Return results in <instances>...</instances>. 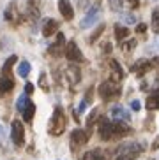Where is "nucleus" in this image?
<instances>
[{"label": "nucleus", "instance_id": "nucleus-22", "mask_svg": "<svg viewBox=\"0 0 159 160\" xmlns=\"http://www.w3.org/2000/svg\"><path fill=\"white\" fill-rule=\"evenodd\" d=\"M67 79L74 85V83H78L80 81V71H78V67H69L67 69Z\"/></svg>", "mask_w": 159, "mask_h": 160}, {"label": "nucleus", "instance_id": "nucleus-26", "mask_svg": "<svg viewBox=\"0 0 159 160\" xmlns=\"http://www.w3.org/2000/svg\"><path fill=\"white\" fill-rule=\"evenodd\" d=\"M39 85H41V88L44 90V92H50V85H48V78L44 72H41V76H39Z\"/></svg>", "mask_w": 159, "mask_h": 160}, {"label": "nucleus", "instance_id": "nucleus-9", "mask_svg": "<svg viewBox=\"0 0 159 160\" xmlns=\"http://www.w3.org/2000/svg\"><path fill=\"white\" fill-rule=\"evenodd\" d=\"M64 49H66V37H64V33H57V41L50 46V55H53V57H60L62 53H64Z\"/></svg>", "mask_w": 159, "mask_h": 160}, {"label": "nucleus", "instance_id": "nucleus-8", "mask_svg": "<svg viewBox=\"0 0 159 160\" xmlns=\"http://www.w3.org/2000/svg\"><path fill=\"white\" fill-rule=\"evenodd\" d=\"M99 136L103 141H110L113 139V122H110L108 118H103L99 123Z\"/></svg>", "mask_w": 159, "mask_h": 160}, {"label": "nucleus", "instance_id": "nucleus-24", "mask_svg": "<svg viewBox=\"0 0 159 160\" xmlns=\"http://www.w3.org/2000/svg\"><path fill=\"white\" fill-rule=\"evenodd\" d=\"M152 30L156 33H159V11L152 12Z\"/></svg>", "mask_w": 159, "mask_h": 160}, {"label": "nucleus", "instance_id": "nucleus-1", "mask_svg": "<svg viewBox=\"0 0 159 160\" xmlns=\"http://www.w3.org/2000/svg\"><path fill=\"white\" fill-rule=\"evenodd\" d=\"M141 151H143V148H141L140 142H124V144H120L117 148L115 158L117 160H134L141 155Z\"/></svg>", "mask_w": 159, "mask_h": 160}, {"label": "nucleus", "instance_id": "nucleus-13", "mask_svg": "<svg viewBox=\"0 0 159 160\" xmlns=\"http://www.w3.org/2000/svg\"><path fill=\"white\" fill-rule=\"evenodd\" d=\"M27 11L30 18L37 19L41 16V0H27Z\"/></svg>", "mask_w": 159, "mask_h": 160}, {"label": "nucleus", "instance_id": "nucleus-28", "mask_svg": "<svg viewBox=\"0 0 159 160\" xmlns=\"http://www.w3.org/2000/svg\"><path fill=\"white\" fill-rule=\"evenodd\" d=\"M134 46H136V41H134V39H131V41H129V42H126V44L122 42V51H131Z\"/></svg>", "mask_w": 159, "mask_h": 160}, {"label": "nucleus", "instance_id": "nucleus-6", "mask_svg": "<svg viewBox=\"0 0 159 160\" xmlns=\"http://www.w3.org/2000/svg\"><path fill=\"white\" fill-rule=\"evenodd\" d=\"M64 55H66V58H67L69 62H73V63H80V62L83 60V55H81V51H80L78 44H76L74 41H71V42L66 44Z\"/></svg>", "mask_w": 159, "mask_h": 160}, {"label": "nucleus", "instance_id": "nucleus-21", "mask_svg": "<svg viewBox=\"0 0 159 160\" xmlns=\"http://www.w3.org/2000/svg\"><path fill=\"white\" fill-rule=\"evenodd\" d=\"M14 62H16V55H13V57H9L7 60H5L4 67H2V76H9L11 74V69H13Z\"/></svg>", "mask_w": 159, "mask_h": 160}, {"label": "nucleus", "instance_id": "nucleus-4", "mask_svg": "<svg viewBox=\"0 0 159 160\" xmlns=\"http://www.w3.org/2000/svg\"><path fill=\"white\" fill-rule=\"evenodd\" d=\"M11 139H13V144L18 148L25 144V128L19 120H14L11 125Z\"/></svg>", "mask_w": 159, "mask_h": 160}, {"label": "nucleus", "instance_id": "nucleus-20", "mask_svg": "<svg viewBox=\"0 0 159 160\" xmlns=\"http://www.w3.org/2000/svg\"><path fill=\"white\" fill-rule=\"evenodd\" d=\"M30 71H32V65H30L27 60H23L21 63H19V67H18V76H21V78H27V76L30 74Z\"/></svg>", "mask_w": 159, "mask_h": 160}, {"label": "nucleus", "instance_id": "nucleus-2", "mask_svg": "<svg viewBox=\"0 0 159 160\" xmlns=\"http://www.w3.org/2000/svg\"><path fill=\"white\" fill-rule=\"evenodd\" d=\"M64 130H66V116H64L62 108H57L52 114V120H50V125H48V132L52 136H60Z\"/></svg>", "mask_w": 159, "mask_h": 160}, {"label": "nucleus", "instance_id": "nucleus-11", "mask_svg": "<svg viewBox=\"0 0 159 160\" xmlns=\"http://www.w3.org/2000/svg\"><path fill=\"white\" fill-rule=\"evenodd\" d=\"M57 28H58V23L52 18H46L42 21V35L44 37H52L53 33H57Z\"/></svg>", "mask_w": 159, "mask_h": 160}, {"label": "nucleus", "instance_id": "nucleus-19", "mask_svg": "<svg viewBox=\"0 0 159 160\" xmlns=\"http://www.w3.org/2000/svg\"><path fill=\"white\" fill-rule=\"evenodd\" d=\"M147 109H159V92H156V93H152L147 99Z\"/></svg>", "mask_w": 159, "mask_h": 160}, {"label": "nucleus", "instance_id": "nucleus-12", "mask_svg": "<svg viewBox=\"0 0 159 160\" xmlns=\"http://www.w3.org/2000/svg\"><path fill=\"white\" fill-rule=\"evenodd\" d=\"M58 11L66 19H73V16H74V9L69 0H58Z\"/></svg>", "mask_w": 159, "mask_h": 160}, {"label": "nucleus", "instance_id": "nucleus-23", "mask_svg": "<svg viewBox=\"0 0 159 160\" xmlns=\"http://www.w3.org/2000/svg\"><path fill=\"white\" fill-rule=\"evenodd\" d=\"M5 19H7V21L18 19V12H16V5L14 4H11L9 7H7V11H5Z\"/></svg>", "mask_w": 159, "mask_h": 160}, {"label": "nucleus", "instance_id": "nucleus-34", "mask_svg": "<svg viewBox=\"0 0 159 160\" xmlns=\"http://www.w3.org/2000/svg\"><path fill=\"white\" fill-rule=\"evenodd\" d=\"M34 93V85L32 83H27L25 85V95H32Z\"/></svg>", "mask_w": 159, "mask_h": 160}, {"label": "nucleus", "instance_id": "nucleus-25", "mask_svg": "<svg viewBox=\"0 0 159 160\" xmlns=\"http://www.w3.org/2000/svg\"><path fill=\"white\" fill-rule=\"evenodd\" d=\"M108 4H110V9L115 11V12L122 11V0H108Z\"/></svg>", "mask_w": 159, "mask_h": 160}, {"label": "nucleus", "instance_id": "nucleus-39", "mask_svg": "<svg viewBox=\"0 0 159 160\" xmlns=\"http://www.w3.org/2000/svg\"><path fill=\"white\" fill-rule=\"evenodd\" d=\"M92 160H104V158H103V157H101V153H97V155L94 157V158H92Z\"/></svg>", "mask_w": 159, "mask_h": 160}, {"label": "nucleus", "instance_id": "nucleus-16", "mask_svg": "<svg viewBox=\"0 0 159 160\" xmlns=\"http://www.w3.org/2000/svg\"><path fill=\"white\" fill-rule=\"evenodd\" d=\"M14 88V81L9 76H0V93H9Z\"/></svg>", "mask_w": 159, "mask_h": 160}, {"label": "nucleus", "instance_id": "nucleus-30", "mask_svg": "<svg viewBox=\"0 0 159 160\" xmlns=\"http://www.w3.org/2000/svg\"><path fill=\"white\" fill-rule=\"evenodd\" d=\"M149 51L150 53H159V39H156L154 42L149 46Z\"/></svg>", "mask_w": 159, "mask_h": 160}, {"label": "nucleus", "instance_id": "nucleus-10", "mask_svg": "<svg viewBox=\"0 0 159 160\" xmlns=\"http://www.w3.org/2000/svg\"><path fill=\"white\" fill-rule=\"evenodd\" d=\"M110 114H112V118L117 120V122H129V120H131V114H129V111H127L124 106H113Z\"/></svg>", "mask_w": 159, "mask_h": 160}, {"label": "nucleus", "instance_id": "nucleus-15", "mask_svg": "<svg viewBox=\"0 0 159 160\" xmlns=\"http://www.w3.org/2000/svg\"><path fill=\"white\" fill-rule=\"evenodd\" d=\"M110 69H112V74H113V81L118 83V81L124 78V71H122V67L118 65L117 60H110Z\"/></svg>", "mask_w": 159, "mask_h": 160}, {"label": "nucleus", "instance_id": "nucleus-37", "mask_svg": "<svg viewBox=\"0 0 159 160\" xmlns=\"http://www.w3.org/2000/svg\"><path fill=\"white\" fill-rule=\"evenodd\" d=\"M124 21H126V23H129V25H133L136 21V18L133 14H126V16H124Z\"/></svg>", "mask_w": 159, "mask_h": 160}, {"label": "nucleus", "instance_id": "nucleus-33", "mask_svg": "<svg viewBox=\"0 0 159 160\" xmlns=\"http://www.w3.org/2000/svg\"><path fill=\"white\" fill-rule=\"evenodd\" d=\"M131 109H133V111H140V109H141V102H140V100H133V102H131Z\"/></svg>", "mask_w": 159, "mask_h": 160}, {"label": "nucleus", "instance_id": "nucleus-29", "mask_svg": "<svg viewBox=\"0 0 159 160\" xmlns=\"http://www.w3.org/2000/svg\"><path fill=\"white\" fill-rule=\"evenodd\" d=\"M89 100H90V97H87V99H83L81 102H80V108H78V111H80V113H83L85 109L89 108Z\"/></svg>", "mask_w": 159, "mask_h": 160}, {"label": "nucleus", "instance_id": "nucleus-32", "mask_svg": "<svg viewBox=\"0 0 159 160\" xmlns=\"http://www.w3.org/2000/svg\"><path fill=\"white\" fill-rule=\"evenodd\" d=\"M96 116H97V109H94L92 113H90L89 120H87V125H89V127H92V123H94V120H96Z\"/></svg>", "mask_w": 159, "mask_h": 160}, {"label": "nucleus", "instance_id": "nucleus-17", "mask_svg": "<svg viewBox=\"0 0 159 160\" xmlns=\"http://www.w3.org/2000/svg\"><path fill=\"white\" fill-rule=\"evenodd\" d=\"M150 67H152V63H150V62H147V60H140L134 67H133V69L136 71V74H138V76H143L147 71H150Z\"/></svg>", "mask_w": 159, "mask_h": 160}, {"label": "nucleus", "instance_id": "nucleus-36", "mask_svg": "<svg viewBox=\"0 0 159 160\" xmlns=\"http://www.w3.org/2000/svg\"><path fill=\"white\" fill-rule=\"evenodd\" d=\"M126 2H127V5H129L131 9H136V7L140 5V0H126Z\"/></svg>", "mask_w": 159, "mask_h": 160}, {"label": "nucleus", "instance_id": "nucleus-35", "mask_svg": "<svg viewBox=\"0 0 159 160\" xmlns=\"http://www.w3.org/2000/svg\"><path fill=\"white\" fill-rule=\"evenodd\" d=\"M147 32V25L145 23H140L136 27V33H145Z\"/></svg>", "mask_w": 159, "mask_h": 160}, {"label": "nucleus", "instance_id": "nucleus-14", "mask_svg": "<svg viewBox=\"0 0 159 160\" xmlns=\"http://www.w3.org/2000/svg\"><path fill=\"white\" fill-rule=\"evenodd\" d=\"M21 114H23L25 122H28V123L32 122L34 114H36V104H34L30 99L27 100V104H25V108H23V111H21Z\"/></svg>", "mask_w": 159, "mask_h": 160}, {"label": "nucleus", "instance_id": "nucleus-5", "mask_svg": "<svg viewBox=\"0 0 159 160\" xmlns=\"http://www.w3.org/2000/svg\"><path fill=\"white\" fill-rule=\"evenodd\" d=\"M90 137V132L89 130H81V128H76V130L71 132V146H73V150H76V148H80V146H83L85 142L89 141Z\"/></svg>", "mask_w": 159, "mask_h": 160}, {"label": "nucleus", "instance_id": "nucleus-18", "mask_svg": "<svg viewBox=\"0 0 159 160\" xmlns=\"http://www.w3.org/2000/svg\"><path fill=\"white\" fill-rule=\"evenodd\" d=\"M115 37H117V41L127 39L129 37V28H127V27H122V25H117V27H115Z\"/></svg>", "mask_w": 159, "mask_h": 160}, {"label": "nucleus", "instance_id": "nucleus-31", "mask_svg": "<svg viewBox=\"0 0 159 160\" xmlns=\"http://www.w3.org/2000/svg\"><path fill=\"white\" fill-rule=\"evenodd\" d=\"M103 30H104V25H101V27H99V28L96 30V32H94V35H92V37H90V42H94V41H96V39H97L99 35L103 33Z\"/></svg>", "mask_w": 159, "mask_h": 160}, {"label": "nucleus", "instance_id": "nucleus-3", "mask_svg": "<svg viewBox=\"0 0 159 160\" xmlns=\"http://www.w3.org/2000/svg\"><path fill=\"white\" fill-rule=\"evenodd\" d=\"M97 92H99V97L103 100H113L120 95V88H118V85L115 81H104V83H101Z\"/></svg>", "mask_w": 159, "mask_h": 160}, {"label": "nucleus", "instance_id": "nucleus-7", "mask_svg": "<svg viewBox=\"0 0 159 160\" xmlns=\"http://www.w3.org/2000/svg\"><path fill=\"white\" fill-rule=\"evenodd\" d=\"M97 18H99V5H94V7H90V9H89V12L83 16L80 27H81V28H90V27L97 21Z\"/></svg>", "mask_w": 159, "mask_h": 160}, {"label": "nucleus", "instance_id": "nucleus-38", "mask_svg": "<svg viewBox=\"0 0 159 160\" xmlns=\"http://www.w3.org/2000/svg\"><path fill=\"white\" fill-rule=\"evenodd\" d=\"M4 139H5V127L0 123V142L4 141Z\"/></svg>", "mask_w": 159, "mask_h": 160}, {"label": "nucleus", "instance_id": "nucleus-27", "mask_svg": "<svg viewBox=\"0 0 159 160\" xmlns=\"http://www.w3.org/2000/svg\"><path fill=\"white\" fill-rule=\"evenodd\" d=\"M27 100H28V97H27V95H21V97L18 99V102H16V109H18L19 113L23 111V108H25V104H27Z\"/></svg>", "mask_w": 159, "mask_h": 160}]
</instances>
